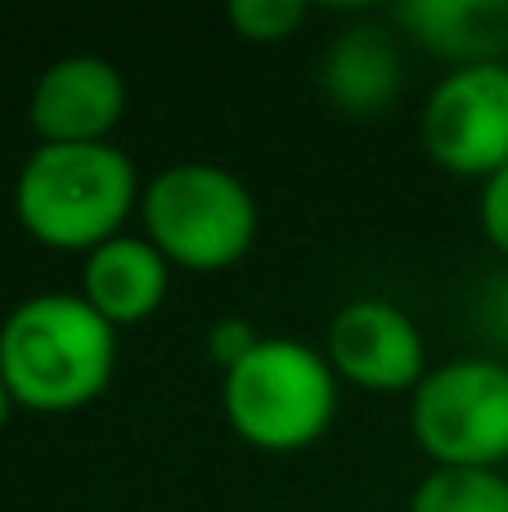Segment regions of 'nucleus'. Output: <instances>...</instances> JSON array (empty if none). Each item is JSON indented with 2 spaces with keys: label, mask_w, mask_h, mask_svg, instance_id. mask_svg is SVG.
I'll return each mask as SVG.
<instances>
[{
  "label": "nucleus",
  "mask_w": 508,
  "mask_h": 512,
  "mask_svg": "<svg viewBox=\"0 0 508 512\" xmlns=\"http://www.w3.org/2000/svg\"><path fill=\"white\" fill-rule=\"evenodd\" d=\"M117 328L72 292H36L0 324V378L14 405L68 414L113 382Z\"/></svg>",
  "instance_id": "f257e3e1"
},
{
  "label": "nucleus",
  "mask_w": 508,
  "mask_h": 512,
  "mask_svg": "<svg viewBox=\"0 0 508 512\" xmlns=\"http://www.w3.org/2000/svg\"><path fill=\"white\" fill-rule=\"evenodd\" d=\"M140 203L135 162L117 144H36L14 185L18 225L59 252H95L117 239Z\"/></svg>",
  "instance_id": "f03ea898"
},
{
  "label": "nucleus",
  "mask_w": 508,
  "mask_h": 512,
  "mask_svg": "<svg viewBox=\"0 0 508 512\" xmlns=\"http://www.w3.org/2000/svg\"><path fill=\"white\" fill-rule=\"evenodd\" d=\"M221 405L239 441L270 454L315 445L338 414V373L324 351L297 337H261L225 369Z\"/></svg>",
  "instance_id": "7ed1b4c3"
},
{
  "label": "nucleus",
  "mask_w": 508,
  "mask_h": 512,
  "mask_svg": "<svg viewBox=\"0 0 508 512\" xmlns=\"http://www.w3.org/2000/svg\"><path fill=\"white\" fill-rule=\"evenodd\" d=\"M144 239L171 265L225 270L257 243V198L216 162H176L144 185Z\"/></svg>",
  "instance_id": "20e7f679"
},
{
  "label": "nucleus",
  "mask_w": 508,
  "mask_h": 512,
  "mask_svg": "<svg viewBox=\"0 0 508 512\" xmlns=\"http://www.w3.org/2000/svg\"><path fill=\"white\" fill-rule=\"evenodd\" d=\"M414 441L437 468H495L508 459V364L446 360L410 405Z\"/></svg>",
  "instance_id": "39448f33"
},
{
  "label": "nucleus",
  "mask_w": 508,
  "mask_h": 512,
  "mask_svg": "<svg viewBox=\"0 0 508 512\" xmlns=\"http://www.w3.org/2000/svg\"><path fill=\"white\" fill-rule=\"evenodd\" d=\"M419 140L441 171L491 180L508 167V63L455 68L428 90Z\"/></svg>",
  "instance_id": "423d86ee"
},
{
  "label": "nucleus",
  "mask_w": 508,
  "mask_h": 512,
  "mask_svg": "<svg viewBox=\"0 0 508 512\" xmlns=\"http://www.w3.org/2000/svg\"><path fill=\"white\" fill-rule=\"evenodd\" d=\"M324 360L365 391H414L428 378L419 324L383 297H356L329 319Z\"/></svg>",
  "instance_id": "0eeeda50"
},
{
  "label": "nucleus",
  "mask_w": 508,
  "mask_h": 512,
  "mask_svg": "<svg viewBox=\"0 0 508 512\" xmlns=\"http://www.w3.org/2000/svg\"><path fill=\"white\" fill-rule=\"evenodd\" d=\"M126 113V81L99 54H63L36 77L32 117L45 144H104Z\"/></svg>",
  "instance_id": "6e6552de"
},
{
  "label": "nucleus",
  "mask_w": 508,
  "mask_h": 512,
  "mask_svg": "<svg viewBox=\"0 0 508 512\" xmlns=\"http://www.w3.org/2000/svg\"><path fill=\"white\" fill-rule=\"evenodd\" d=\"M405 36L392 23H360L342 27L320 54V90L338 113L347 117H378L392 108L405 81Z\"/></svg>",
  "instance_id": "1a4fd4ad"
},
{
  "label": "nucleus",
  "mask_w": 508,
  "mask_h": 512,
  "mask_svg": "<svg viewBox=\"0 0 508 512\" xmlns=\"http://www.w3.org/2000/svg\"><path fill=\"white\" fill-rule=\"evenodd\" d=\"M392 27L455 68L504 63L508 54V0H405L392 9Z\"/></svg>",
  "instance_id": "9d476101"
},
{
  "label": "nucleus",
  "mask_w": 508,
  "mask_h": 512,
  "mask_svg": "<svg viewBox=\"0 0 508 512\" xmlns=\"http://www.w3.org/2000/svg\"><path fill=\"white\" fill-rule=\"evenodd\" d=\"M167 283L171 261L149 239H131V234L99 243L95 252H86V265H81V297L113 328L144 324L162 306Z\"/></svg>",
  "instance_id": "9b49d317"
},
{
  "label": "nucleus",
  "mask_w": 508,
  "mask_h": 512,
  "mask_svg": "<svg viewBox=\"0 0 508 512\" xmlns=\"http://www.w3.org/2000/svg\"><path fill=\"white\" fill-rule=\"evenodd\" d=\"M410 512H508V477L495 468H432Z\"/></svg>",
  "instance_id": "f8f14e48"
},
{
  "label": "nucleus",
  "mask_w": 508,
  "mask_h": 512,
  "mask_svg": "<svg viewBox=\"0 0 508 512\" xmlns=\"http://www.w3.org/2000/svg\"><path fill=\"white\" fill-rule=\"evenodd\" d=\"M230 27L243 36V41H257V45H275L297 36V27L306 23V0H234L230 9Z\"/></svg>",
  "instance_id": "ddd939ff"
},
{
  "label": "nucleus",
  "mask_w": 508,
  "mask_h": 512,
  "mask_svg": "<svg viewBox=\"0 0 508 512\" xmlns=\"http://www.w3.org/2000/svg\"><path fill=\"white\" fill-rule=\"evenodd\" d=\"M257 342L261 337L252 333V324L248 319H239V315H225V319H216V324L207 328V355H212L221 369H234V364H239Z\"/></svg>",
  "instance_id": "4468645a"
},
{
  "label": "nucleus",
  "mask_w": 508,
  "mask_h": 512,
  "mask_svg": "<svg viewBox=\"0 0 508 512\" xmlns=\"http://www.w3.org/2000/svg\"><path fill=\"white\" fill-rule=\"evenodd\" d=\"M477 212H482L486 239L508 256V167L495 171L491 180H482V203H477Z\"/></svg>",
  "instance_id": "2eb2a0df"
},
{
  "label": "nucleus",
  "mask_w": 508,
  "mask_h": 512,
  "mask_svg": "<svg viewBox=\"0 0 508 512\" xmlns=\"http://www.w3.org/2000/svg\"><path fill=\"white\" fill-rule=\"evenodd\" d=\"M482 324H491V333L508 342V279H495L491 292L482 301Z\"/></svg>",
  "instance_id": "dca6fc26"
},
{
  "label": "nucleus",
  "mask_w": 508,
  "mask_h": 512,
  "mask_svg": "<svg viewBox=\"0 0 508 512\" xmlns=\"http://www.w3.org/2000/svg\"><path fill=\"white\" fill-rule=\"evenodd\" d=\"M9 405H14V396H9L5 378H0V427H5V418H9Z\"/></svg>",
  "instance_id": "f3484780"
}]
</instances>
